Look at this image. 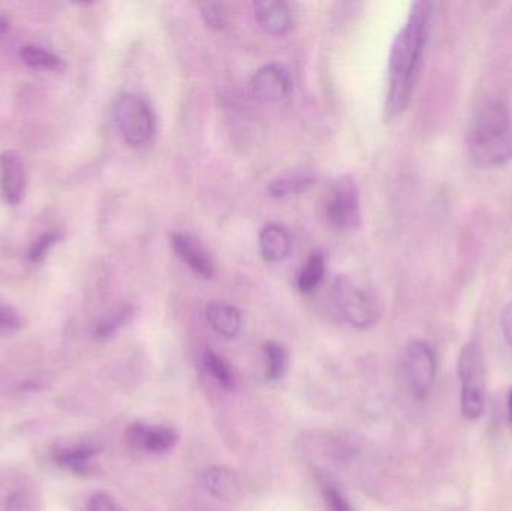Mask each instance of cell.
Wrapping results in <instances>:
<instances>
[{"label":"cell","mask_w":512,"mask_h":511,"mask_svg":"<svg viewBox=\"0 0 512 511\" xmlns=\"http://www.w3.org/2000/svg\"><path fill=\"white\" fill-rule=\"evenodd\" d=\"M432 5L417 2L412 5L408 21L397 33L388 59V90L385 101V120L397 119L411 101L418 69L423 59L429 33Z\"/></svg>","instance_id":"1"},{"label":"cell","mask_w":512,"mask_h":511,"mask_svg":"<svg viewBox=\"0 0 512 511\" xmlns=\"http://www.w3.org/2000/svg\"><path fill=\"white\" fill-rule=\"evenodd\" d=\"M472 162L480 168H498L512 159V119L501 101H487L472 117L466 135Z\"/></svg>","instance_id":"2"},{"label":"cell","mask_w":512,"mask_h":511,"mask_svg":"<svg viewBox=\"0 0 512 511\" xmlns=\"http://www.w3.org/2000/svg\"><path fill=\"white\" fill-rule=\"evenodd\" d=\"M457 371L462 383L463 416L468 420L480 419L486 408V362L477 342H469L462 348Z\"/></svg>","instance_id":"3"},{"label":"cell","mask_w":512,"mask_h":511,"mask_svg":"<svg viewBox=\"0 0 512 511\" xmlns=\"http://www.w3.org/2000/svg\"><path fill=\"white\" fill-rule=\"evenodd\" d=\"M114 117L126 143L143 147L156 132V116L146 98L137 93H122L114 107Z\"/></svg>","instance_id":"4"},{"label":"cell","mask_w":512,"mask_h":511,"mask_svg":"<svg viewBox=\"0 0 512 511\" xmlns=\"http://www.w3.org/2000/svg\"><path fill=\"white\" fill-rule=\"evenodd\" d=\"M333 300L343 320L355 329H369L378 321L375 297L348 276H340L334 282Z\"/></svg>","instance_id":"5"},{"label":"cell","mask_w":512,"mask_h":511,"mask_svg":"<svg viewBox=\"0 0 512 511\" xmlns=\"http://www.w3.org/2000/svg\"><path fill=\"white\" fill-rule=\"evenodd\" d=\"M403 372L409 390L417 399H426L436 377V357L426 342H412L403 356Z\"/></svg>","instance_id":"6"},{"label":"cell","mask_w":512,"mask_h":511,"mask_svg":"<svg viewBox=\"0 0 512 511\" xmlns=\"http://www.w3.org/2000/svg\"><path fill=\"white\" fill-rule=\"evenodd\" d=\"M327 216L334 227L343 230L360 227V194L352 177H342L334 183L328 198Z\"/></svg>","instance_id":"7"},{"label":"cell","mask_w":512,"mask_h":511,"mask_svg":"<svg viewBox=\"0 0 512 511\" xmlns=\"http://www.w3.org/2000/svg\"><path fill=\"white\" fill-rule=\"evenodd\" d=\"M27 171L23 156L15 150L0 155V194L11 206H18L26 194Z\"/></svg>","instance_id":"8"},{"label":"cell","mask_w":512,"mask_h":511,"mask_svg":"<svg viewBox=\"0 0 512 511\" xmlns=\"http://www.w3.org/2000/svg\"><path fill=\"white\" fill-rule=\"evenodd\" d=\"M176 431L165 426H149L144 423H134L126 431V441L129 447L141 452L161 455V453L170 452L176 446Z\"/></svg>","instance_id":"9"},{"label":"cell","mask_w":512,"mask_h":511,"mask_svg":"<svg viewBox=\"0 0 512 511\" xmlns=\"http://www.w3.org/2000/svg\"><path fill=\"white\" fill-rule=\"evenodd\" d=\"M255 98L265 104L282 101L292 89L291 77L279 65H265L255 72L251 80Z\"/></svg>","instance_id":"10"},{"label":"cell","mask_w":512,"mask_h":511,"mask_svg":"<svg viewBox=\"0 0 512 511\" xmlns=\"http://www.w3.org/2000/svg\"><path fill=\"white\" fill-rule=\"evenodd\" d=\"M171 245L177 257L201 278L209 279L215 275V263L200 240L189 234L176 233L171 236Z\"/></svg>","instance_id":"11"},{"label":"cell","mask_w":512,"mask_h":511,"mask_svg":"<svg viewBox=\"0 0 512 511\" xmlns=\"http://www.w3.org/2000/svg\"><path fill=\"white\" fill-rule=\"evenodd\" d=\"M255 20L268 35H285L294 24V12L286 2L264 0L255 3Z\"/></svg>","instance_id":"12"},{"label":"cell","mask_w":512,"mask_h":511,"mask_svg":"<svg viewBox=\"0 0 512 511\" xmlns=\"http://www.w3.org/2000/svg\"><path fill=\"white\" fill-rule=\"evenodd\" d=\"M96 455H98V449L87 443L59 446L53 450L54 462L63 470L71 471L78 476H86L92 471L93 459Z\"/></svg>","instance_id":"13"},{"label":"cell","mask_w":512,"mask_h":511,"mask_svg":"<svg viewBox=\"0 0 512 511\" xmlns=\"http://www.w3.org/2000/svg\"><path fill=\"white\" fill-rule=\"evenodd\" d=\"M203 485L218 500L233 503L240 497L239 479L225 467H210L204 471Z\"/></svg>","instance_id":"14"},{"label":"cell","mask_w":512,"mask_h":511,"mask_svg":"<svg viewBox=\"0 0 512 511\" xmlns=\"http://www.w3.org/2000/svg\"><path fill=\"white\" fill-rule=\"evenodd\" d=\"M259 249L265 261L279 263L291 252V237L280 225L268 224L259 233Z\"/></svg>","instance_id":"15"},{"label":"cell","mask_w":512,"mask_h":511,"mask_svg":"<svg viewBox=\"0 0 512 511\" xmlns=\"http://www.w3.org/2000/svg\"><path fill=\"white\" fill-rule=\"evenodd\" d=\"M207 321L216 333L224 338H236L243 326L239 309L225 303H210L206 311Z\"/></svg>","instance_id":"16"},{"label":"cell","mask_w":512,"mask_h":511,"mask_svg":"<svg viewBox=\"0 0 512 511\" xmlns=\"http://www.w3.org/2000/svg\"><path fill=\"white\" fill-rule=\"evenodd\" d=\"M313 182H315V176L309 171H295L274 179L268 186V191L273 197L283 198L307 191Z\"/></svg>","instance_id":"17"},{"label":"cell","mask_w":512,"mask_h":511,"mask_svg":"<svg viewBox=\"0 0 512 511\" xmlns=\"http://www.w3.org/2000/svg\"><path fill=\"white\" fill-rule=\"evenodd\" d=\"M132 315H134V308L128 305V303L111 309L107 314L102 315L98 323H96V338L110 339L111 336L116 335L123 326H126L131 321Z\"/></svg>","instance_id":"18"},{"label":"cell","mask_w":512,"mask_h":511,"mask_svg":"<svg viewBox=\"0 0 512 511\" xmlns=\"http://www.w3.org/2000/svg\"><path fill=\"white\" fill-rule=\"evenodd\" d=\"M325 275V258L321 252H313L309 258H307L306 264L301 269L300 275H298V290L301 293L309 294L315 291L316 288L321 284L322 279Z\"/></svg>","instance_id":"19"},{"label":"cell","mask_w":512,"mask_h":511,"mask_svg":"<svg viewBox=\"0 0 512 511\" xmlns=\"http://www.w3.org/2000/svg\"><path fill=\"white\" fill-rule=\"evenodd\" d=\"M20 57L27 66L44 71H62L65 68L63 60L51 51L38 45H24L20 50Z\"/></svg>","instance_id":"20"},{"label":"cell","mask_w":512,"mask_h":511,"mask_svg":"<svg viewBox=\"0 0 512 511\" xmlns=\"http://www.w3.org/2000/svg\"><path fill=\"white\" fill-rule=\"evenodd\" d=\"M204 365H206L207 371L212 374V377L221 384L225 389L231 390L236 386V378H234L233 369H231L230 363L219 356L215 351L207 350L204 354Z\"/></svg>","instance_id":"21"},{"label":"cell","mask_w":512,"mask_h":511,"mask_svg":"<svg viewBox=\"0 0 512 511\" xmlns=\"http://www.w3.org/2000/svg\"><path fill=\"white\" fill-rule=\"evenodd\" d=\"M265 359H267L268 381H277L285 375L288 368V351L283 345L276 342H267L264 347Z\"/></svg>","instance_id":"22"},{"label":"cell","mask_w":512,"mask_h":511,"mask_svg":"<svg viewBox=\"0 0 512 511\" xmlns=\"http://www.w3.org/2000/svg\"><path fill=\"white\" fill-rule=\"evenodd\" d=\"M60 233L59 231L53 230L48 233L42 234L38 239L33 242L32 248L29 251V258L32 263H38V261L44 260L45 255L48 254L51 248L59 242Z\"/></svg>","instance_id":"23"},{"label":"cell","mask_w":512,"mask_h":511,"mask_svg":"<svg viewBox=\"0 0 512 511\" xmlns=\"http://www.w3.org/2000/svg\"><path fill=\"white\" fill-rule=\"evenodd\" d=\"M322 495H324L325 504L330 511H352L348 500L343 497L342 492L330 482L322 483Z\"/></svg>","instance_id":"24"},{"label":"cell","mask_w":512,"mask_h":511,"mask_svg":"<svg viewBox=\"0 0 512 511\" xmlns=\"http://www.w3.org/2000/svg\"><path fill=\"white\" fill-rule=\"evenodd\" d=\"M201 17H203L204 23L212 29L221 30L224 27L225 12L219 3H201Z\"/></svg>","instance_id":"25"},{"label":"cell","mask_w":512,"mask_h":511,"mask_svg":"<svg viewBox=\"0 0 512 511\" xmlns=\"http://www.w3.org/2000/svg\"><path fill=\"white\" fill-rule=\"evenodd\" d=\"M21 324H23V321H21L18 312L12 309L11 306L0 302V335L17 332Z\"/></svg>","instance_id":"26"},{"label":"cell","mask_w":512,"mask_h":511,"mask_svg":"<svg viewBox=\"0 0 512 511\" xmlns=\"http://www.w3.org/2000/svg\"><path fill=\"white\" fill-rule=\"evenodd\" d=\"M6 511H35V503L27 492L17 491L6 500Z\"/></svg>","instance_id":"27"},{"label":"cell","mask_w":512,"mask_h":511,"mask_svg":"<svg viewBox=\"0 0 512 511\" xmlns=\"http://www.w3.org/2000/svg\"><path fill=\"white\" fill-rule=\"evenodd\" d=\"M89 511H120V509L110 495L105 492H96L90 497Z\"/></svg>","instance_id":"28"},{"label":"cell","mask_w":512,"mask_h":511,"mask_svg":"<svg viewBox=\"0 0 512 511\" xmlns=\"http://www.w3.org/2000/svg\"><path fill=\"white\" fill-rule=\"evenodd\" d=\"M501 327L505 341H507V344L510 345L512 350V303L502 312Z\"/></svg>","instance_id":"29"},{"label":"cell","mask_w":512,"mask_h":511,"mask_svg":"<svg viewBox=\"0 0 512 511\" xmlns=\"http://www.w3.org/2000/svg\"><path fill=\"white\" fill-rule=\"evenodd\" d=\"M9 21L5 15L0 14V38L8 32Z\"/></svg>","instance_id":"30"},{"label":"cell","mask_w":512,"mask_h":511,"mask_svg":"<svg viewBox=\"0 0 512 511\" xmlns=\"http://www.w3.org/2000/svg\"><path fill=\"white\" fill-rule=\"evenodd\" d=\"M508 413H510V419L512 422V392L510 393V398H508Z\"/></svg>","instance_id":"31"}]
</instances>
